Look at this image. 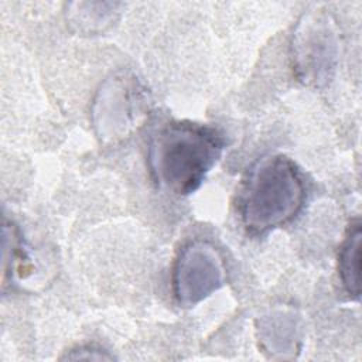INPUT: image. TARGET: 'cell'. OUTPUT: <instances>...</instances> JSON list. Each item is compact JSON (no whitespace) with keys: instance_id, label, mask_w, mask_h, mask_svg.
Masks as SVG:
<instances>
[{"instance_id":"6da1fadb","label":"cell","mask_w":362,"mask_h":362,"mask_svg":"<svg viewBox=\"0 0 362 362\" xmlns=\"http://www.w3.org/2000/svg\"><path fill=\"white\" fill-rule=\"evenodd\" d=\"M223 148L225 139L215 127L171 120L150 136L147 161L160 187L188 195L199 188Z\"/></svg>"},{"instance_id":"7a4b0ae2","label":"cell","mask_w":362,"mask_h":362,"mask_svg":"<svg viewBox=\"0 0 362 362\" xmlns=\"http://www.w3.org/2000/svg\"><path fill=\"white\" fill-rule=\"evenodd\" d=\"M304 180L284 156L264 157L249 171L240 195L239 214L252 235H263L290 222L303 208Z\"/></svg>"},{"instance_id":"3957f363","label":"cell","mask_w":362,"mask_h":362,"mask_svg":"<svg viewBox=\"0 0 362 362\" xmlns=\"http://www.w3.org/2000/svg\"><path fill=\"white\" fill-rule=\"evenodd\" d=\"M225 276L219 252L208 242H191L180 250L174 263V296L178 304L192 307L221 288Z\"/></svg>"},{"instance_id":"277c9868","label":"cell","mask_w":362,"mask_h":362,"mask_svg":"<svg viewBox=\"0 0 362 362\" xmlns=\"http://www.w3.org/2000/svg\"><path fill=\"white\" fill-rule=\"evenodd\" d=\"M338 57L337 34L324 14L304 16L293 41L294 69L307 85H325L335 69Z\"/></svg>"},{"instance_id":"5b68a950","label":"cell","mask_w":362,"mask_h":362,"mask_svg":"<svg viewBox=\"0 0 362 362\" xmlns=\"http://www.w3.org/2000/svg\"><path fill=\"white\" fill-rule=\"evenodd\" d=\"M146 107L144 89L134 78L115 76L109 79L93 106L95 126L106 139L126 134L143 116Z\"/></svg>"},{"instance_id":"8992f818","label":"cell","mask_w":362,"mask_h":362,"mask_svg":"<svg viewBox=\"0 0 362 362\" xmlns=\"http://www.w3.org/2000/svg\"><path fill=\"white\" fill-rule=\"evenodd\" d=\"M362 230L356 219L348 229L338 255V274L345 291L355 300L361 296Z\"/></svg>"},{"instance_id":"52a82bcc","label":"cell","mask_w":362,"mask_h":362,"mask_svg":"<svg viewBox=\"0 0 362 362\" xmlns=\"http://www.w3.org/2000/svg\"><path fill=\"white\" fill-rule=\"evenodd\" d=\"M86 354H83V352H79V351H72L74 354L72 355H69L68 358L69 359H112V356L110 355H107V354H103L102 351H99V349H95V348H89V346H86V348H82Z\"/></svg>"}]
</instances>
